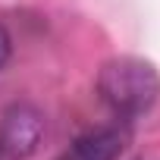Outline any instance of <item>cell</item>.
<instances>
[{
    "label": "cell",
    "mask_w": 160,
    "mask_h": 160,
    "mask_svg": "<svg viewBox=\"0 0 160 160\" xmlns=\"http://www.w3.org/2000/svg\"><path fill=\"white\" fill-rule=\"evenodd\" d=\"M101 101L122 119H135L148 113L160 94V75L148 60L138 57H113L98 72Z\"/></svg>",
    "instance_id": "obj_1"
},
{
    "label": "cell",
    "mask_w": 160,
    "mask_h": 160,
    "mask_svg": "<svg viewBox=\"0 0 160 160\" xmlns=\"http://www.w3.org/2000/svg\"><path fill=\"white\" fill-rule=\"evenodd\" d=\"M44 138V113L35 104H10L0 116V154L7 160H28Z\"/></svg>",
    "instance_id": "obj_2"
},
{
    "label": "cell",
    "mask_w": 160,
    "mask_h": 160,
    "mask_svg": "<svg viewBox=\"0 0 160 160\" xmlns=\"http://www.w3.org/2000/svg\"><path fill=\"white\" fill-rule=\"evenodd\" d=\"M126 148V132L122 129H91L78 135L57 160H116Z\"/></svg>",
    "instance_id": "obj_3"
},
{
    "label": "cell",
    "mask_w": 160,
    "mask_h": 160,
    "mask_svg": "<svg viewBox=\"0 0 160 160\" xmlns=\"http://www.w3.org/2000/svg\"><path fill=\"white\" fill-rule=\"evenodd\" d=\"M10 57H13V38H10V32L3 25H0V69L10 63Z\"/></svg>",
    "instance_id": "obj_4"
}]
</instances>
